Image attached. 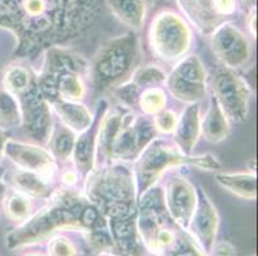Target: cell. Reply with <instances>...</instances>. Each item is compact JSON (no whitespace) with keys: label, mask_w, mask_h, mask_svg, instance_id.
Here are the masks:
<instances>
[{"label":"cell","mask_w":258,"mask_h":256,"mask_svg":"<svg viewBox=\"0 0 258 256\" xmlns=\"http://www.w3.org/2000/svg\"><path fill=\"white\" fill-rule=\"evenodd\" d=\"M255 21H257V17H255V9L252 8L250 9L249 13V18H248V28H249V32L253 37H255Z\"/></svg>","instance_id":"d590c367"},{"label":"cell","mask_w":258,"mask_h":256,"mask_svg":"<svg viewBox=\"0 0 258 256\" xmlns=\"http://www.w3.org/2000/svg\"><path fill=\"white\" fill-rule=\"evenodd\" d=\"M23 256H46V255H43V253H40V252H30V253H26V255Z\"/></svg>","instance_id":"f35d334b"},{"label":"cell","mask_w":258,"mask_h":256,"mask_svg":"<svg viewBox=\"0 0 258 256\" xmlns=\"http://www.w3.org/2000/svg\"><path fill=\"white\" fill-rule=\"evenodd\" d=\"M197 191H198V200L187 232L193 236L202 250L210 255L219 232L220 217L207 192L202 187H198Z\"/></svg>","instance_id":"2e32d148"},{"label":"cell","mask_w":258,"mask_h":256,"mask_svg":"<svg viewBox=\"0 0 258 256\" xmlns=\"http://www.w3.org/2000/svg\"><path fill=\"white\" fill-rule=\"evenodd\" d=\"M185 18L199 34L210 36L221 23L230 22L247 8L250 0H177Z\"/></svg>","instance_id":"30bf717a"},{"label":"cell","mask_w":258,"mask_h":256,"mask_svg":"<svg viewBox=\"0 0 258 256\" xmlns=\"http://www.w3.org/2000/svg\"><path fill=\"white\" fill-rule=\"evenodd\" d=\"M77 248L71 239L63 234H55L48 239V256H77Z\"/></svg>","instance_id":"4dcf8cb0"},{"label":"cell","mask_w":258,"mask_h":256,"mask_svg":"<svg viewBox=\"0 0 258 256\" xmlns=\"http://www.w3.org/2000/svg\"><path fill=\"white\" fill-rule=\"evenodd\" d=\"M6 155L17 169L37 173L49 180H54L58 170L57 160L51 152L34 142L29 144L9 138L6 145Z\"/></svg>","instance_id":"9a60e30c"},{"label":"cell","mask_w":258,"mask_h":256,"mask_svg":"<svg viewBox=\"0 0 258 256\" xmlns=\"http://www.w3.org/2000/svg\"><path fill=\"white\" fill-rule=\"evenodd\" d=\"M163 200L171 218L182 229L187 231L196 210L198 191L193 183L181 175H172L165 183Z\"/></svg>","instance_id":"5bb4252c"},{"label":"cell","mask_w":258,"mask_h":256,"mask_svg":"<svg viewBox=\"0 0 258 256\" xmlns=\"http://www.w3.org/2000/svg\"><path fill=\"white\" fill-rule=\"evenodd\" d=\"M191 165L202 170L217 172L221 169V163L212 154L185 155L176 146L172 138L158 136L148 145L139 158L135 160L134 178L137 185L138 199L148 190L156 186L168 169Z\"/></svg>","instance_id":"5b68a950"},{"label":"cell","mask_w":258,"mask_h":256,"mask_svg":"<svg viewBox=\"0 0 258 256\" xmlns=\"http://www.w3.org/2000/svg\"><path fill=\"white\" fill-rule=\"evenodd\" d=\"M9 140V135L6 128L0 127V163L3 160V156L6 155V145Z\"/></svg>","instance_id":"e575fe53"},{"label":"cell","mask_w":258,"mask_h":256,"mask_svg":"<svg viewBox=\"0 0 258 256\" xmlns=\"http://www.w3.org/2000/svg\"><path fill=\"white\" fill-rule=\"evenodd\" d=\"M90 63L75 50L62 45L44 50L37 86L44 98L54 102H81L89 88Z\"/></svg>","instance_id":"3957f363"},{"label":"cell","mask_w":258,"mask_h":256,"mask_svg":"<svg viewBox=\"0 0 258 256\" xmlns=\"http://www.w3.org/2000/svg\"><path fill=\"white\" fill-rule=\"evenodd\" d=\"M60 231H80L98 252L112 251L105 218L83 192L60 187L46 199L45 205L7 236L11 250L43 243Z\"/></svg>","instance_id":"6da1fadb"},{"label":"cell","mask_w":258,"mask_h":256,"mask_svg":"<svg viewBox=\"0 0 258 256\" xmlns=\"http://www.w3.org/2000/svg\"><path fill=\"white\" fill-rule=\"evenodd\" d=\"M142 48L134 32L108 40L94 55L89 68V83L97 95L113 91L128 81L139 67Z\"/></svg>","instance_id":"277c9868"},{"label":"cell","mask_w":258,"mask_h":256,"mask_svg":"<svg viewBox=\"0 0 258 256\" xmlns=\"http://www.w3.org/2000/svg\"><path fill=\"white\" fill-rule=\"evenodd\" d=\"M98 256H117V255L112 252V251H105V252H99V255Z\"/></svg>","instance_id":"74e56055"},{"label":"cell","mask_w":258,"mask_h":256,"mask_svg":"<svg viewBox=\"0 0 258 256\" xmlns=\"http://www.w3.org/2000/svg\"><path fill=\"white\" fill-rule=\"evenodd\" d=\"M22 123L21 105L17 96L7 90H0V126L3 128L17 127Z\"/></svg>","instance_id":"83f0119b"},{"label":"cell","mask_w":258,"mask_h":256,"mask_svg":"<svg viewBox=\"0 0 258 256\" xmlns=\"http://www.w3.org/2000/svg\"><path fill=\"white\" fill-rule=\"evenodd\" d=\"M162 256H208L197 243L193 236L185 229H181L173 245Z\"/></svg>","instance_id":"f546056e"},{"label":"cell","mask_w":258,"mask_h":256,"mask_svg":"<svg viewBox=\"0 0 258 256\" xmlns=\"http://www.w3.org/2000/svg\"><path fill=\"white\" fill-rule=\"evenodd\" d=\"M211 48L222 65L231 69L244 67L252 56V46L247 36L234 23L225 22L210 35Z\"/></svg>","instance_id":"4fadbf2b"},{"label":"cell","mask_w":258,"mask_h":256,"mask_svg":"<svg viewBox=\"0 0 258 256\" xmlns=\"http://www.w3.org/2000/svg\"><path fill=\"white\" fill-rule=\"evenodd\" d=\"M152 119H153V124L156 127L158 135L167 136L172 135L173 131H175L176 124H177V121H179V116H177V113L175 110L166 108L162 112H159L158 114L152 117Z\"/></svg>","instance_id":"1f68e13d"},{"label":"cell","mask_w":258,"mask_h":256,"mask_svg":"<svg viewBox=\"0 0 258 256\" xmlns=\"http://www.w3.org/2000/svg\"><path fill=\"white\" fill-rule=\"evenodd\" d=\"M167 73L162 69L159 65H145V67H138L133 74H131L128 81L135 86L139 91L148 88H154V86H161L162 83H166Z\"/></svg>","instance_id":"f1b7e54d"},{"label":"cell","mask_w":258,"mask_h":256,"mask_svg":"<svg viewBox=\"0 0 258 256\" xmlns=\"http://www.w3.org/2000/svg\"><path fill=\"white\" fill-rule=\"evenodd\" d=\"M35 79L36 74H34L30 68L22 64H13L7 68L3 76L4 90L18 98L34 83Z\"/></svg>","instance_id":"484cf974"},{"label":"cell","mask_w":258,"mask_h":256,"mask_svg":"<svg viewBox=\"0 0 258 256\" xmlns=\"http://www.w3.org/2000/svg\"><path fill=\"white\" fill-rule=\"evenodd\" d=\"M79 173L75 169H66L63 170L62 175H60V183H62V187H67V189H74L76 186V183L79 182Z\"/></svg>","instance_id":"836d02e7"},{"label":"cell","mask_w":258,"mask_h":256,"mask_svg":"<svg viewBox=\"0 0 258 256\" xmlns=\"http://www.w3.org/2000/svg\"><path fill=\"white\" fill-rule=\"evenodd\" d=\"M201 104H190L179 117L172 141L182 154L191 155L201 137Z\"/></svg>","instance_id":"ac0fdd59"},{"label":"cell","mask_w":258,"mask_h":256,"mask_svg":"<svg viewBox=\"0 0 258 256\" xmlns=\"http://www.w3.org/2000/svg\"><path fill=\"white\" fill-rule=\"evenodd\" d=\"M3 170L0 169V203L3 201L4 196H6V186H4L3 182Z\"/></svg>","instance_id":"8d00e7d4"},{"label":"cell","mask_w":258,"mask_h":256,"mask_svg":"<svg viewBox=\"0 0 258 256\" xmlns=\"http://www.w3.org/2000/svg\"><path fill=\"white\" fill-rule=\"evenodd\" d=\"M137 105L139 107V112L144 116L154 117L166 109L167 105V94L161 86L148 88L140 91L138 96Z\"/></svg>","instance_id":"4316f807"},{"label":"cell","mask_w":258,"mask_h":256,"mask_svg":"<svg viewBox=\"0 0 258 256\" xmlns=\"http://www.w3.org/2000/svg\"><path fill=\"white\" fill-rule=\"evenodd\" d=\"M158 136L152 117L139 110L121 105L107 109L98 131L95 166L135 161Z\"/></svg>","instance_id":"7a4b0ae2"},{"label":"cell","mask_w":258,"mask_h":256,"mask_svg":"<svg viewBox=\"0 0 258 256\" xmlns=\"http://www.w3.org/2000/svg\"><path fill=\"white\" fill-rule=\"evenodd\" d=\"M193 42L191 28L185 18L172 11H163L152 20L148 44L154 58L163 63L181 60Z\"/></svg>","instance_id":"ba28073f"},{"label":"cell","mask_w":258,"mask_h":256,"mask_svg":"<svg viewBox=\"0 0 258 256\" xmlns=\"http://www.w3.org/2000/svg\"><path fill=\"white\" fill-rule=\"evenodd\" d=\"M21 105V116L25 133L34 141V144L46 145L53 131L51 108L37 86V81L30 86L22 95L18 96Z\"/></svg>","instance_id":"7c38bea8"},{"label":"cell","mask_w":258,"mask_h":256,"mask_svg":"<svg viewBox=\"0 0 258 256\" xmlns=\"http://www.w3.org/2000/svg\"><path fill=\"white\" fill-rule=\"evenodd\" d=\"M137 224L143 243L153 256L167 251L182 229L171 218L162 187L157 185L138 199Z\"/></svg>","instance_id":"52a82bcc"},{"label":"cell","mask_w":258,"mask_h":256,"mask_svg":"<svg viewBox=\"0 0 258 256\" xmlns=\"http://www.w3.org/2000/svg\"><path fill=\"white\" fill-rule=\"evenodd\" d=\"M51 181L49 178L43 177L37 173L29 172V170H22L17 169L13 173H11V182L13 191L20 192L27 197H31L34 200L40 199H48L53 194V186Z\"/></svg>","instance_id":"ffe728a7"},{"label":"cell","mask_w":258,"mask_h":256,"mask_svg":"<svg viewBox=\"0 0 258 256\" xmlns=\"http://www.w3.org/2000/svg\"><path fill=\"white\" fill-rule=\"evenodd\" d=\"M2 203L8 219L18 224H22L36 213L34 199L25 196L20 192L13 191L11 195H7Z\"/></svg>","instance_id":"d4e9b609"},{"label":"cell","mask_w":258,"mask_h":256,"mask_svg":"<svg viewBox=\"0 0 258 256\" xmlns=\"http://www.w3.org/2000/svg\"><path fill=\"white\" fill-rule=\"evenodd\" d=\"M108 109V103L102 100L98 107L97 114L94 116L93 123L88 130L77 135L76 144H75L74 152L71 160L74 161V166L79 176L85 180L86 176L91 172L95 166V151H97V137L99 131V124L102 121L103 114Z\"/></svg>","instance_id":"e0dca14e"},{"label":"cell","mask_w":258,"mask_h":256,"mask_svg":"<svg viewBox=\"0 0 258 256\" xmlns=\"http://www.w3.org/2000/svg\"><path fill=\"white\" fill-rule=\"evenodd\" d=\"M114 17L133 30H140L147 17L145 0H107Z\"/></svg>","instance_id":"603a6c76"},{"label":"cell","mask_w":258,"mask_h":256,"mask_svg":"<svg viewBox=\"0 0 258 256\" xmlns=\"http://www.w3.org/2000/svg\"><path fill=\"white\" fill-rule=\"evenodd\" d=\"M231 132L230 121L226 118L216 99H211V104L205 117L201 119V136L211 144H220L229 137Z\"/></svg>","instance_id":"44dd1931"},{"label":"cell","mask_w":258,"mask_h":256,"mask_svg":"<svg viewBox=\"0 0 258 256\" xmlns=\"http://www.w3.org/2000/svg\"><path fill=\"white\" fill-rule=\"evenodd\" d=\"M50 107L60 123L76 135L83 133L93 123L94 114L81 102H54Z\"/></svg>","instance_id":"d6986e66"},{"label":"cell","mask_w":258,"mask_h":256,"mask_svg":"<svg viewBox=\"0 0 258 256\" xmlns=\"http://www.w3.org/2000/svg\"><path fill=\"white\" fill-rule=\"evenodd\" d=\"M83 194L99 209L103 217L138 208L134 172L123 163L95 166L84 180Z\"/></svg>","instance_id":"8992f818"},{"label":"cell","mask_w":258,"mask_h":256,"mask_svg":"<svg viewBox=\"0 0 258 256\" xmlns=\"http://www.w3.org/2000/svg\"><path fill=\"white\" fill-rule=\"evenodd\" d=\"M235 247L229 241H220L215 242L212 250L208 256H235Z\"/></svg>","instance_id":"d6a6232c"},{"label":"cell","mask_w":258,"mask_h":256,"mask_svg":"<svg viewBox=\"0 0 258 256\" xmlns=\"http://www.w3.org/2000/svg\"><path fill=\"white\" fill-rule=\"evenodd\" d=\"M213 98L230 122L241 123L249 113L252 89L235 69L220 64L212 76Z\"/></svg>","instance_id":"9c48e42d"},{"label":"cell","mask_w":258,"mask_h":256,"mask_svg":"<svg viewBox=\"0 0 258 256\" xmlns=\"http://www.w3.org/2000/svg\"><path fill=\"white\" fill-rule=\"evenodd\" d=\"M76 137V133L63 126L60 122L54 123L53 131H51V135L46 145H48V150L51 152L55 160L67 163L72 158Z\"/></svg>","instance_id":"cb8c5ba5"},{"label":"cell","mask_w":258,"mask_h":256,"mask_svg":"<svg viewBox=\"0 0 258 256\" xmlns=\"http://www.w3.org/2000/svg\"><path fill=\"white\" fill-rule=\"evenodd\" d=\"M216 182L230 194L244 199L255 200L257 197V176L254 172H219Z\"/></svg>","instance_id":"7402d4cb"},{"label":"cell","mask_w":258,"mask_h":256,"mask_svg":"<svg viewBox=\"0 0 258 256\" xmlns=\"http://www.w3.org/2000/svg\"><path fill=\"white\" fill-rule=\"evenodd\" d=\"M250 256H255V255H250Z\"/></svg>","instance_id":"ab89813d"},{"label":"cell","mask_w":258,"mask_h":256,"mask_svg":"<svg viewBox=\"0 0 258 256\" xmlns=\"http://www.w3.org/2000/svg\"><path fill=\"white\" fill-rule=\"evenodd\" d=\"M166 84L171 95L185 104H197L205 98L207 73L198 55H185L167 74Z\"/></svg>","instance_id":"8fae6325"}]
</instances>
